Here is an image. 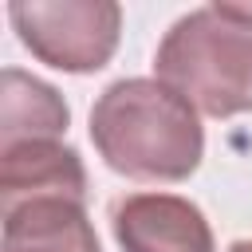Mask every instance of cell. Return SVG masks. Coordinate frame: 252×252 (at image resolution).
<instances>
[{
    "mask_svg": "<svg viewBox=\"0 0 252 252\" xmlns=\"http://www.w3.org/2000/svg\"><path fill=\"white\" fill-rule=\"evenodd\" d=\"M91 142L114 173L134 181H185L205 158L197 106L158 75L110 83L91 106Z\"/></svg>",
    "mask_w": 252,
    "mask_h": 252,
    "instance_id": "6da1fadb",
    "label": "cell"
},
{
    "mask_svg": "<svg viewBox=\"0 0 252 252\" xmlns=\"http://www.w3.org/2000/svg\"><path fill=\"white\" fill-rule=\"evenodd\" d=\"M154 71L197 114H252V4H209L173 20Z\"/></svg>",
    "mask_w": 252,
    "mask_h": 252,
    "instance_id": "7a4b0ae2",
    "label": "cell"
},
{
    "mask_svg": "<svg viewBox=\"0 0 252 252\" xmlns=\"http://www.w3.org/2000/svg\"><path fill=\"white\" fill-rule=\"evenodd\" d=\"M8 20L39 63L67 75L102 71L122 35V8L114 0H12Z\"/></svg>",
    "mask_w": 252,
    "mask_h": 252,
    "instance_id": "3957f363",
    "label": "cell"
},
{
    "mask_svg": "<svg viewBox=\"0 0 252 252\" xmlns=\"http://www.w3.org/2000/svg\"><path fill=\"white\" fill-rule=\"evenodd\" d=\"M110 232L122 252H213L205 213L177 193H126L110 209Z\"/></svg>",
    "mask_w": 252,
    "mask_h": 252,
    "instance_id": "277c9868",
    "label": "cell"
},
{
    "mask_svg": "<svg viewBox=\"0 0 252 252\" xmlns=\"http://www.w3.org/2000/svg\"><path fill=\"white\" fill-rule=\"evenodd\" d=\"M39 197H67L87 205L83 158L63 138L20 142L0 150V209L39 201Z\"/></svg>",
    "mask_w": 252,
    "mask_h": 252,
    "instance_id": "5b68a950",
    "label": "cell"
},
{
    "mask_svg": "<svg viewBox=\"0 0 252 252\" xmlns=\"http://www.w3.org/2000/svg\"><path fill=\"white\" fill-rule=\"evenodd\" d=\"M0 252H102L83 201L39 197L0 209Z\"/></svg>",
    "mask_w": 252,
    "mask_h": 252,
    "instance_id": "8992f818",
    "label": "cell"
},
{
    "mask_svg": "<svg viewBox=\"0 0 252 252\" xmlns=\"http://www.w3.org/2000/svg\"><path fill=\"white\" fill-rule=\"evenodd\" d=\"M67 122H71V110L51 83H43L20 67H4V75H0V150L20 146V142L63 138Z\"/></svg>",
    "mask_w": 252,
    "mask_h": 252,
    "instance_id": "52a82bcc",
    "label": "cell"
},
{
    "mask_svg": "<svg viewBox=\"0 0 252 252\" xmlns=\"http://www.w3.org/2000/svg\"><path fill=\"white\" fill-rule=\"evenodd\" d=\"M224 252H252V240H232Z\"/></svg>",
    "mask_w": 252,
    "mask_h": 252,
    "instance_id": "ba28073f",
    "label": "cell"
}]
</instances>
